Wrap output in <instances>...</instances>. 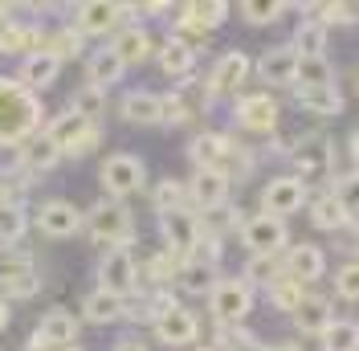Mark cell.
I'll return each mask as SVG.
<instances>
[{"label": "cell", "instance_id": "obj_1", "mask_svg": "<svg viewBox=\"0 0 359 351\" xmlns=\"http://www.w3.org/2000/svg\"><path fill=\"white\" fill-rule=\"evenodd\" d=\"M41 127V102L17 78H0V147H21Z\"/></svg>", "mask_w": 359, "mask_h": 351}, {"label": "cell", "instance_id": "obj_2", "mask_svg": "<svg viewBox=\"0 0 359 351\" xmlns=\"http://www.w3.org/2000/svg\"><path fill=\"white\" fill-rule=\"evenodd\" d=\"M86 229L94 241L111 245V249H127L135 241V217L131 208L118 204V200H98L86 213Z\"/></svg>", "mask_w": 359, "mask_h": 351}, {"label": "cell", "instance_id": "obj_3", "mask_svg": "<svg viewBox=\"0 0 359 351\" xmlns=\"http://www.w3.org/2000/svg\"><path fill=\"white\" fill-rule=\"evenodd\" d=\"M49 139H53V147L62 155H86L94 143H98V127L90 123L86 114H78V110L69 107V110H62L53 123H49Z\"/></svg>", "mask_w": 359, "mask_h": 351}, {"label": "cell", "instance_id": "obj_4", "mask_svg": "<svg viewBox=\"0 0 359 351\" xmlns=\"http://www.w3.org/2000/svg\"><path fill=\"white\" fill-rule=\"evenodd\" d=\"M241 241H245V249L253 258H278V249L286 245V220L269 217V213L249 217L245 225H241Z\"/></svg>", "mask_w": 359, "mask_h": 351}, {"label": "cell", "instance_id": "obj_5", "mask_svg": "<svg viewBox=\"0 0 359 351\" xmlns=\"http://www.w3.org/2000/svg\"><path fill=\"white\" fill-rule=\"evenodd\" d=\"M208 303H212V314L221 323H241L249 310H253V290H249L245 278H224V282L212 286Z\"/></svg>", "mask_w": 359, "mask_h": 351}, {"label": "cell", "instance_id": "obj_6", "mask_svg": "<svg viewBox=\"0 0 359 351\" xmlns=\"http://www.w3.org/2000/svg\"><path fill=\"white\" fill-rule=\"evenodd\" d=\"M98 282H102V290H111L118 298H131L139 290V265L127 249H107V258L98 262Z\"/></svg>", "mask_w": 359, "mask_h": 351}, {"label": "cell", "instance_id": "obj_7", "mask_svg": "<svg viewBox=\"0 0 359 351\" xmlns=\"http://www.w3.org/2000/svg\"><path fill=\"white\" fill-rule=\"evenodd\" d=\"M74 339H78V319H74L69 310L53 307V310L41 319L37 335L29 339V351H66Z\"/></svg>", "mask_w": 359, "mask_h": 351}, {"label": "cell", "instance_id": "obj_8", "mask_svg": "<svg viewBox=\"0 0 359 351\" xmlns=\"http://www.w3.org/2000/svg\"><path fill=\"white\" fill-rule=\"evenodd\" d=\"M143 159L139 155H111L107 164H102V184H107V192H111V200H123L131 197V192H139L143 188Z\"/></svg>", "mask_w": 359, "mask_h": 351}, {"label": "cell", "instance_id": "obj_9", "mask_svg": "<svg viewBox=\"0 0 359 351\" xmlns=\"http://www.w3.org/2000/svg\"><path fill=\"white\" fill-rule=\"evenodd\" d=\"M0 290L13 298H33L41 290V278H37L29 253H4L0 258Z\"/></svg>", "mask_w": 359, "mask_h": 351}, {"label": "cell", "instance_id": "obj_10", "mask_svg": "<svg viewBox=\"0 0 359 351\" xmlns=\"http://www.w3.org/2000/svg\"><path fill=\"white\" fill-rule=\"evenodd\" d=\"M159 229H163V241H168V249H172V253H180V258H188V253L201 245V237H204L201 217H192L188 208L159 217Z\"/></svg>", "mask_w": 359, "mask_h": 351}, {"label": "cell", "instance_id": "obj_11", "mask_svg": "<svg viewBox=\"0 0 359 351\" xmlns=\"http://www.w3.org/2000/svg\"><path fill=\"white\" fill-rule=\"evenodd\" d=\"M127 17V4H114V0H86L74 8V29L82 37H94V33H111L114 25Z\"/></svg>", "mask_w": 359, "mask_h": 351}, {"label": "cell", "instance_id": "obj_12", "mask_svg": "<svg viewBox=\"0 0 359 351\" xmlns=\"http://www.w3.org/2000/svg\"><path fill=\"white\" fill-rule=\"evenodd\" d=\"M335 143L327 139V135H306V139H298L290 147V159L298 164V172L311 176V180H323V176L331 172V159H335V152H331Z\"/></svg>", "mask_w": 359, "mask_h": 351}, {"label": "cell", "instance_id": "obj_13", "mask_svg": "<svg viewBox=\"0 0 359 351\" xmlns=\"http://www.w3.org/2000/svg\"><path fill=\"white\" fill-rule=\"evenodd\" d=\"M245 78H249V58L241 49H229V53H221V58L212 62L208 78H204V90H208V98H212V94H229V90L245 86Z\"/></svg>", "mask_w": 359, "mask_h": 351}, {"label": "cell", "instance_id": "obj_14", "mask_svg": "<svg viewBox=\"0 0 359 351\" xmlns=\"http://www.w3.org/2000/svg\"><path fill=\"white\" fill-rule=\"evenodd\" d=\"M262 204H266L269 217H290L306 204V184L298 176H282V180H269L266 192H262Z\"/></svg>", "mask_w": 359, "mask_h": 351}, {"label": "cell", "instance_id": "obj_15", "mask_svg": "<svg viewBox=\"0 0 359 351\" xmlns=\"http://www.w3.org/2000/svg\"><path fill=\"white\" fill-rule=\"evenodd\" d=\"M298 49L294 45H273L262 53V62H257V74H262V82L266 86H294L298 82Z\"/></svg>", "mask_w": 359, "mask_h": 351}, {"label": "cell", "instance_id": "obj_16", "mask_svg": "<svg viewBox=\"0 0 359 351\" xmlns=\"http://www.w3.org/2000/svg\"><path fill=\"white\" fill-rule=\"evenodd\" d=\"M82 213L69 204V200H45L41 213H37V225H41L45 237H74L82 229Z\"/></svg>", "mask_w": 359, "mask_h": 351}, {"label": "cell", "instance_id": "obj_17", "mask_svg": "<svg viewBox=\"0 0 359 351\" xmlns=\"http://www.w3.org/2000/svg\"><path fill=\"white\" fill-rule=\"evenodd\" d=\"M237 123L245 131H273L278 127V98L273 94H245L237 102Z\"/></svg>", "mask_w": 359, "mask_h": 351}, {"label": "cell", "instance_id": "obj_18", "mask_svg": "<svg viewBox=\"0 0 359 351\" xmlns=\"http://www.w3.org/2000/svg\"><path fill=\"white\" fill-rule=\"evenodd\" d=\"M156 335H159V343H168V347H188V343H196V335H201V319H196L192 310L176 307L172 314H163L156 323Z\"/></svg>", "mask_w": 359, "mask_h": 351}, {"label": "cell", "instance_id": "obj_19", "mask_svg": "<svg viewBox=\"0 0 359 351\" xmlns=\"http://www.w3.org/2000/svg\"><path fill=\"white\" fill-rule=\"evenodd\" d=\"M282 270L290 274L294 282H318L323 278V270H327V258H323V249L318 245H294L286 249V258H282Z\"/></svg>", "mask_w": 359, "mask_h": 351}, {"label": "cell", "instance_id": "obj_20", "mask_svg": "<svg viewBox=\"0 0 359 351\" xmlns=\"http://www.w3.org/2000/svg\"><path fill=\"white\" fill-rule=\"evenodd\" d=\"M188 200L204 213H212V208L229 204V180L221 172H196L188 180Z\"/></svg>", "mask_w": 359, "mask_h": 351}, {"label": "cell", "instance_id": "obj_21", "mask_svg": "<svg viewBox=\"0 0 359 351\" xmlns=\"http://www.w3.org/2000/svg\"><path fill=\"white\" fill-rule=\"evenodd\" d=\"M118 114H123L127 123H139V127H147V123H163V94L131 90V94L118 102Z\"/></svg>", "mask_w": 359, "mask_h": 351}, {"label": "cell", "instance_id": "obj_22", "mask_svg": "<svg viewBox=\"0 0 359 351\" xmlns=\"http://www.w3.org/2000/svg\"><path fill=\"white\" fill-rule=\"evenodd\" d=\"M123 69H127V62L114 53L111 45H107V49H94L90 62H86V86H94V90L114 86V82L123 78Z\"/></svg>", "mask_w": 359, "mask_h": 351}, {"label": "cell", "instance_id": "obj_23", "mask_svg": "<svg viewBox=\"0 0 359 351\" xmlns=\"http://www.w3.org/2000/svg\"><path fill=\"white\" fill-rule=\"evenodd\" d=\"M41 49H45V33L37 25L13 21L8 29H0V53H25V58H33Z\"/></svg>", "mask_w": 359, "mask_h": 351}, {"label": "cell", "instance_id": "obj_24", "mask_svg": "<svg viewBox=\"0 0 359 351\" xmlns=\"http://www.w3.org/2000/svg\"><path fill=\"white\" fill-rule=\"evenodd\" d=\"M331 323H335L331 319V298H323V294H306L302 307L294 310V327L302 335H323Z\"/></svg>", "mask_w": 359, "mask_h": 351}, {"label": "cell", "instance_id": "obj_25", "mask_svg": "<svg viewBox=\"0 0 359 351\" xmlns=\"http://www.w3.org/2000/svg\"><path fill=\"white\" fill-rule=\"evenodd\" d=\"M229 135H217V131H204V135H196L192 143H188V155H192V164L201 168V172H217L221 168V159H224V152H229Z\"/></svg>", "mask_w": 359, "mask_h": 351}, {"label": "cell", "instance_id": "obj_26", "mask_svg": "<svg viewBox=\"0 0 359 351\" xmlns=\"http://www.w3.org/2000/svg\"><path fill=\"white\" fill-rule=\"evenodd\" d=\"M57 159H62V152L53 147L49 135H33L29 143L17 147V164H21V172H49Z\"/></svg>", "mask_w": 359, "mask_h": 351}, {"label": "cell", "instance_id": "obj_27", "mask_svg": "<svg viewBox=\"0 0 359 351\" xmlns=\"http://www.w3.org/2000/svg\"><path fill=\"white\" fill-rule=\"evenodd\" d=\"M224 17H229V4H221V0H192L180 8V25L201 29V33H212Z\"/></svg>", "mask_w": 359, "mask_h": 351}, {"label": "cell", "instance_id": "obj_28", "mask_svg": "<svg viewBox=\"0 0 359 351\" xmlns=\"http://www.w3.org/2000/svg\"><path fill=\"white\" fill-rule=\"evenodd\" d=\"M114 53L131 66V62H147V53H156V45H151V33L147 29H135V25H123L118 33H114Z\"/></svg>", "mask_w": 359, "mask_h": 351}, {"label": "cell", "instance_id": "obj_29", "mask_svg": "<svg viewBox=\"0 0 359 351\" xmlns=\"http://www.w3.org/2000/svg\"><path fill=\"white\" fill-rule=\"evenodd\" d=\"M294 94H298V107L318 114V119H331L343 110V94L335 86H294Z\"/></svg>", "mask_w": 359, "mask_h": 351}, {"label": "cell", "instance_id": "obj_30", "mask_svg": "<svg viewBox=\"0 0 359 351\" xmlns=\"http://www.w3.org/2000/svg\"><path fill=\"white\" fill-rule=\"evenodd\" d=\"M127 310H131V303L118 298V294H111V290H94L86 303H82V314H86L90 323H114V319H123Z\"/></svg>", "mask_w": 359, "mask_h": 351}, {"label": "cell", "instance_id": "obj_31", "mask_svg": "<svg viewBox=\"0 0 359 351\" xmlns=\"http://www.w3.org/2000/svg\"><path fill=\"white\" fill-rule=\"evenodd\" d=\"M57 69H62V62H57V58H53L49 49H41V53L25 58V66H21V86H29V90L49 86V82L57 78Z\"/></svg>", "mask_w": 359, "mask_h": 351}, {"label": "cell", "instance_id": "obj_32", "mask_svg": "<svg viewBox=\"0 0 359 351\" xmlns=\"http://www.w3.org/2000/svg\"><path fill=\"white\" fill-rule=\"evenodd\" d=\"M159 66H163V74H172V78H188L192 74V62H196V49H188L184 41H163L159 45Z\"/></svg>", "mask_w": 359, "mask_h": 351}, {"label": "cell", "instance_id": "obj_33", "mask_svg": "<svg viewBox=\"0 0 359 351\" xmlns=\"http://www.w3.org/2000/svg\"><path fill=\"white\" fill-rule=\"evenodd\" d=\"M311 220L318 229H343V225L351 220V213L339 204L335 192H323V197H314V204H311Z\"/></svg>", "mask_w": 359, "mask_h": 351}, {"label": "cell", "instance_id": "obj_34", "mask_svg": "<svg viewBox=\"0 0 359 351\" xmlns=\"http://www.w3.org/2000/svg\"><path fill=\"white\" fill-rule=\"evenodd\" d=\"M318 347L323 351H359V323H343V319H335L331 327L318 335Z\"/></svg>", "mask_w": 359, "mask_h": 351}, {"label": "cell", "instance_id": "obj_35", "mask_svg": "<svg viewBox=\"0 0 359 351\" xmlns=\"http://www.w3.org/2000/svg\"><path fill=\"white\" fill-rule=\"evenodd\" d=\"M176 282H180L184 294H212V282H217L212 262H184V270H180Z\"/></svg>", "mask_w": 359, "mask_h": 351}, {"label": "cell", "instance_id": "obj_36", "mask_svg": "<svg viewBox=\"0 0 359 351\" xmlns=\"http://www.w3.org/2000/svg\"><path fill=\"white\" fill-rule=\"evenodd\" d=\"M45 49H49L57 62H66V58H82V33H78L74 25H62V29L45 33Z\"/></svg>", "mask_w": 359, "mask_h": 351}, {"label": "cell", "instance_id": "obj_37", "mask_svg": "<svg viewBox=\"0 0 359 351\" xmlns=\"http://www.w3.org/2000/svg\"><path fill=\"white\" fill-rule=\"evenodd\" d=\"M184 200H188V188H184L180 180H159L156 188H151V208H156L159 217L180 213V208H184Z\"/></svg>", "mask_w": 359, "mask_h": 351}, {"label": "cell", "instance_id": "obj_38", "mask_svg": "<svg viewBox=\"0 0 359 351\" xmlns=\"http://www.w3.org/2000/svg\"><path fill=\"white\" fill-rule=\"evenodd\" d=\"M302 298H306V290H302V282H294L290 274L282 270V278L269 286V303L278 310H286V314H294V310L302 307Z\"/></svg>", "mask_w": 359, "mask_h": 351}, {"label": "cell", "instance_id": "obj_39", "mask_svg": "<svg viewBox=\"0 0 359 351\" xmlns=\"http://www.w3.org/2000/svg\"><path fill=\"white\" fill-rule=\"evenodd\" d=\"M323 45H327V25L323 21H306L298 33H294L298 58H323Z\"/></svg>", "mask_w": 359, "mask_h": 351}, {"label": "cell", "instance_id": "obj_40", "mask_svg": "<svg viewBox=\"0 0 359 351\" xmlns=\"http://www.w3.org/2000/svg\"><path fill=\"white\" fill-rule=\"evenodd\" d=\"M294 86H335V69H331L327 58H302Z\"/></svg>", "mask_w": 359, "mask_h": 351}, {"label": "cell", "instance_id": "obj_41", "mask_svg": "<svg viewBox=\"0 0 359 351\" xmlns=\"http://www.w3.org/2000/svg\"><path fill=\"white\" fill-rule=\"evenodd\" d=\"M25 229H29V217H25L21 204H0V245L21 241Z\"/></svg>", "mask_w": 359, "mask_h": 351}, {"label": "cell", "instance_id": "obj_42", "mask_svg": "<svg viewBox=\"0 0 359 351\" xmlns=\"http://www.w3.org/2000/svg\"><path fill=\"white\" fill-rule=\"evenodd\" d=\"M184 262H188V258H180V253H172V249H163L159 258L147 262V278H151V282H176L180 270H184Z\"/></svg>", "mask_w": 359, "mask_h": 351}, {"label": "cell", "instance_id": "obj_43", "mask_svg": "<svg viewBox=\"0 0 359 351\" xmlns=\"http://www.w3.org/2000/svg\"><path fill=\"white\" fill-rule=\"evenodd\" d=\"M282 13H286L282 0H245V4H241V17H245L249 25H273Z\"/></svg>", "mask_w": 359, "mask_h": 351}, {"label": "cell", "instance_id": "obj_44", "mask_svg": "<svg viewBox=\"0 0 359 351\" xmlns=\"http://www.w3.org/2000/svg\"><path fill=\"white\" fill-rule=\"evenodd\" d=\"M282 278V262L278 258H249V265H245V282H257V286H273Z\"/></svg>", "mask_w": 359, "mask_h": 351}, {"label": "cell", "instance_id": "obj_45", "mask_svg": "<svg viewBox=\"0 0 359 351\" xmlns=\"http://www.w3.org/2000/svg\"><path fill=\"white\" fill-rule=\"evenodd\" d=\"M335 197H339V204H343L351 217H359V172L339 176L335 180Z\"/></svg>", "mask_w": 359, "mask_h": 351}, {"label": "cell", "instance_id": "obj_46", "mask_svg": "<svg viewBox=\"0 0 359 351\" xmlns=\"http://www.w3.org/2000/svg\"><path fill=\"white\" fill-rule=\"evenodd\" d=\"M318 21L323 25H355L359 4H318Z\"/></svg>", "mask_w": 359, "mask_h": 351}, {"label": "cell", "instance_id": "obj_47", "mask_svg": "<svg viewBox=\"0 0 359 351\" xmlns=\"http://www.w3.org/2000/svg\"><path fill=\"white\" fill-rule=\"evenodd\" d=\"M102 107H107V102H102V90H94V86H82L78 94H74V110H78V114H86L90 123H94V119L102 114Z\"/></svg>", "mask_w": 359, "mask_h": 351}, {"label": "cell", "instance_id": "obj_48", "mask_svg": "<svg viewBox=\"0 0 359 351\" xmlns=\"http://www.w3.org/2000/svg\"><path fill=\"white\" fill-rule=\"evenodd\" d=\"M335 290L343 294V298H351V303H359V262H351V265H339V270H335Z\"/></svg>", "mask_w": 359, "mask_h": 351}, {"label": "cell", "instance_id": "obj_49", "mask_svg": "<svg viewBox=\"0 0 359 351\" xmlns=\"http://www.w3.org/2000/svg\"><path fill=\"white\" fill-rule=\"evenodd\" d=\"M237 217H241V213H237L233 204H221V208H212V213H208V237H221V233H229V229L237 225Z\"/></svg>", "mask_w": 359, "mask_h": 351}, {"label": "cell", "instance_id": "obj_50", "mask_svg": "<svg viewBox=\"0 0 359 351\" xmlns=\"http://www.w3.org/2000/svg\"><path fill=\"white\" fill-rule=\"evenodd\" d=\"M25 184H17V172H0V204H21Z\"/></svg>", "mask_w": 359, "mask_h": 351}, {"label": "cell", "instance_id": "obj_51", "mask_svg": "<svg viewBox=\"0 0 359 351\" xmlns=\"http://www.w3.org/2000/svg\"><path fill=\"white\" fill-rule=\"evenodd\" d=\"M163 123H188V102L180 94H163Z\"/></svg>", "mask_w": 359, "mask_h": 351}, {"label": "cell", "instance_id": "obj_52", "mask_svg": "<svg viewBox=\"0 0 359 351\" xmlns=\"http://www.w3.org/2000/svg\"><path fill=\"white\" fill-rule=\"evenodd\" d=\"M114 351H147V343H139V339H123V343H114Z\"/></svg>", "mask_w": 359, "mask_h": 351}, {"label": "cell", "instance_id": "obj_53", "mask_svg": "<svg viewBox=\"0 0 359 351\" xmlns=\"http://www.w3.org/2000/svg\"><path fill=\"white\" fill-rule=\"evenodd\" d=\"M8 25H13V4L0 0V29H8Z\"/></svg>", "mask_w": 359, "mask_h": 351}, {"label": "cell", "instance_id": "obj_54", "mask_svg": "<svg viewBox=\"0 0 359 351\" xmlns=\"http://www.w3.org/2000/svg\"><path fill=\"white\" fill-rule=\"evenodd\" d=\"M229 351H269V347H262V343H249V339H237V347H229Z\"/></svg>", "mask_w": 359, "mask_h": 351}, {"label": "cell", "instance_id": "obj_55", "mask_svg": "<svg viewBox=\"0 0 359 351\" xmlns=\"http://www.w3.org/2000/svg\"><path fill=\"white\" fill-rule=\"evenodd\" d=\"M8 327V303H4V298H0V331Z\"/></svg>", "mask_w": 359, "mask_h": 351}, {"label": "cell", "instance_id": "obj_56", "mask_svg": "<svg viewBox=\"0 0 359 351\" xmlns=\"http://www.w3.org/2000/svg\"><path fill=\"white\" fill-rule=\"evenodd\" d=\"M351 159H355V164H359V131L351 135Z\"/></svg>", "mask_w": 359, "mask_h": 351}, {"label": "cell", "instance_id": "obj_57", "mask_svg": "<svg viewBox=\"0 0 359 351\" xmlns=\"http://www.w3.org/2000/svg\"><path fill=\"white\" fill-rule=\"evenodd\" d=\"M278 351H302L298 343H278Z\"/></svg>", "mask_w": 359, "mask_h": 351}, {"label": "cell", "instance_id": "obj_58", "mask_svg": "<svg viewBox=\"0 0 359 351\" xmlns=\"http://www.w3.org/2000/svg\"><path fill=\"white\" fill-rule=\"evenodd\" d=\"M351 249H355V253H359V229H355V241H351Z\"/></svg>", "mask_w": 359, "mask_h": 351}, {"label": "cell", "instance_id": "obj_59", "mask_svg": "<svg viewBox=\"0 0 359 351\" xmlns=\"http://www.w3.org/2000/svg\"><path fill=\"white\" fill-rule=\"evenodd\" d=\"M204 351H208V347H204Z\"/></svg>", "mask_w": 359, "mask_h": 351}]
</instances>
